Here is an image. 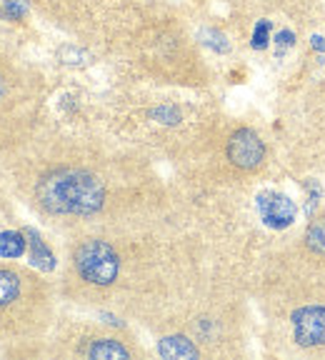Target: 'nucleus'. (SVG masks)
<instances>
[{"label": "nucleus", "instance_id": "nucleus-8", "mask_svg": "<svg viewBox=\"0 0 325 360\" xmlns=\"http://www.w3.org/2000/svg\"><path fill=\"white\" fill-rule=\"evenodd\" d=\"M18 290H20V281H18L15 273L0 270V305H8L11 300H15Z\"/></svg>", "mask_w": 325, "mask_h": 360}, {"label": "nucleus", "instance_id": "nucleus-10", "mask_svg": "<svg viewBox=\"0 0 325 360\" xmlns=\"http://www.w3.org/2000/svg\"><path fill=\"white\" fill-rule=\"evenodd\" d=\"M308 245L318 253H325V218H318L308 225Z\"/></svg>", "mask_w": 325, "mask_h": 360}, {"label": "nucleus", "instance_id": "nucleus-4", "mask_svg": "<svg viewBox=\"0 0 325 360\" xmlns=\"http://www.w3.org/2000/svg\"><path fill=\"white\" fill-rule=\"evenodd\" d=\"M295 340L300 345H325V308H300L293 313Z\"/></svg>", "mask_w": 325, "mask_h": 360}, {"label": "nucleus", "instance_id": "nucleus-3", "mask_svg": "<svg viewBox=\"0 0 325 360\" xmlns=\"http://www.w3.org/2000/svg\"><path fill=\"white\" fill-rule=\"evenodd\" d=\"M263 155H265V148L253 130L241 128L230 135L228 158L233 160V165H238V168H243V170L258 168L260 160H263Z\"/></svg>", "mask_w": 325, "mask_h": 360}, {"label": "nucleus", "instance_id": "nucleus-2", "mask_svg": "<svg viewBox=\"0 0 325 360\" xmlns=\"http://www.w3.org/2000/svg\"><path fill=\"white\" fill-rule=\"evenodd\" d=\"M75 265L80 276L96 285H108L118 276V255L103 240L83 243L75 253Z\"/></svg>", "mask_w": 325, "mask_h": 360}, {"label": "nucleus", "instance_id": "nucleus-13", "mask_svg": "<svg viewBox=\"0 0 325 360\" xmlns=\"http://www.w3.org/2000/svg\"><path fill=\"white\" fill-rule=\"evenodd\" d=\"M293 40H295V38H293V33H288V30H283V33H278V43H281V45H291Z\"/></svg>", "mask_w": 325, "mask_h": 360}, {"label": "nucleus", "instance_id": "nucleus-14", "mask_svg": "<svg viewBox=\"0 0 325 360\" xmlns=\"http://www.w3.org/2000/svg\"><path fill=\"white\" fill-rule=\"evenodd\" d=\"M313 45H315V48H318V51H323V48H325L323 38H313Z\"/></svg>", "mask_w": 325, "mask_h": 360}, {"label": "nucleus", "instance_id": "nucleus-5", "mask_svg": "<svg viewBox=\"0 0 325 360\" xmlns=\"http://www.w3.org/2000/svg\"><path fill=\"white\" fill-rule=\"evenodd\" d=\"M258 210L265 223L273 228H288L295 220V205L291 198L281 193H263L258 198Z\"/></svg>", "mask_w": 325, "mask_h": 360}, {"label": "nucleus", "instance_id": "nucleus-15", "mask_svg": "<svg viewBox=\"0 0 325 360\" xmlns=\"http://www.w3.org/2000/svg\"><path fill=\"white\" fill-rule=\"evenodd\" d=\"M0 96H3V80H0Z\"/></svg>", "mask_w": 325, "mask_h": 360}, {"label": "nucleus", "instance_id": "nucleus-7", "mask_svg": "<svg viewBox=\"0 0 325 360\" xmlns=\"http://www.w3.org/2000/svg\"><path fill=\"white\" fill-rule=\"evenodd\" d=\"M90 358L96 360H110V358H128V348L118 343V340H98V343L90 345L88 350Z\"/></svg>", "mask_w": 325, "mask_h": 360}, {"label": "nucleus", "instance_id": "nucleus-9", "mask_svg": "<svg viewBox=\"0 0 325 360\" xmlns=\"http://www.w3.org/2000/svg\"><path fill=\"white\" fill-rule=\"evenodd\" d=\"M25 250V240L18 233H3L0 236V255H8V258H18V255Z\"/></svg>", "mask_w": 325, "mask_h": 360}, {"label": "nucleus", "instance_id": "nucleus-6", "mask_svg": "<svg viewBox=\"0 0 325 360\" xmlns=\"http://www.w3.org/2000/svg\"><path fill=\"white\" fill-rule=\"evenodd\" d=\"M160 355L162 358H198L196 345L183 335H173V338H162L160 340Z\"/></svg>", "mask_w": 325, "mask_h": 360}, {"label": "nucleus", "instance_id": "nucleus-1", "mask_svg": "<svg viewBox=\"0 0 325 360\" xmlns=\"http://www.w3.org/2000/svg\"><path fill=\"white\" fill-rule=\"evenodd\" d=\"M101 180L83 170H56L38 183V200L51 213L90 215L103 205Z\"/></svg>", "mask_w": 325, "mask_h": 360}, {"label": "nucleus", "instance_id": "nucleus-11", "mask_svg": "<svg viewBox=\"0 0 325 360\" xmlns=\"http://www.w3.org/2000/svg\"><path fill=\"white\" fill-rule=\"evenodd\" d=\"M30 245H33V250H35V260H38V263L43 265V268H51L53 258H51V253H48V250H45V248L40 245L38 238H33V240H30Z\"/></svg>", "mask_w": 325, "mask_h": 360}, {"label": "nucleus", "instance_id": "nucleus-12", "mask_svg": "<svg viewBox=\"0 0 325 360\" xmlns=\"http://www.w3.org/2000/svg\"><path fill=\"white\" fill-rule=\"evenodd\" d=\"M265 38H268V22H260L258 30H255V38H253V45L255 48H265Z\"/></svg>", "mask_w": 325, "mask_h": 360}]
</instances>
